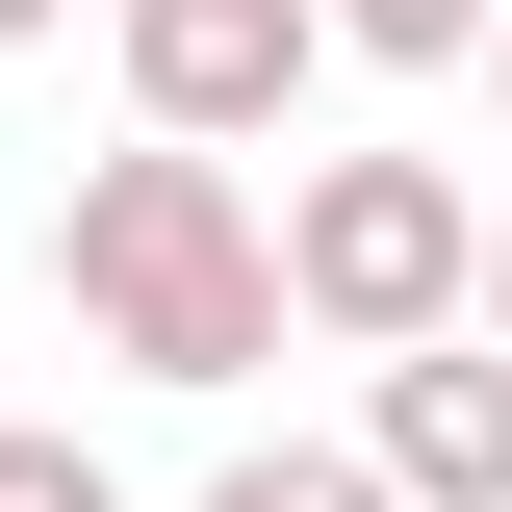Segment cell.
Instances as JSON below:
<instances>
[{
	"mask_svg": "<svg viewBox=\"0 0 512 512\" xmlns=\"http://www.w3.org/2000/svg\"><path fill=\"white\" fill-rule=\"evenodd\" d=\"M52 308L103 333L128 384H256V359H282V256H256V180H231V154H180V128L77 154V205H52Z\"/></svg>",
	"mask_w": 512,
	"mask_h": 512,
	"instance_id": "6da1fadb",
	"label": "cell"
},
{
	"mask_svg": "<svg viewBox=\"0 0 512 512\" xmlns=\"http://www.w3.org/2000/svg\"><path fill=\"white\" fill-rule=\"evenodd\" d=\"M256 256H282V333H333V359H410V333H461L487 180H461V154H308V180L256 205Z\"/></svg>",
	"mask_w": 512,
	"mask_h": 512,
	"instance_id": "7a4b0ae2",
	"label": "cell"
},
{
	"mask_svg": "<svg viewBox=\"0 0 512 512\" xmlns=\"http://www.w3.org/2000/svg\"><path fill=\"white\" fill-rule=\"evenodd\" d=\"M103 52H128V128H180V154H256V128H308L333 26H308V0H103Z\"/></svg>",
	"mask_w": 512,
	"mask_h": 512,
	"instance_id": "3957f363",
	"label": "cell"
},
{
	"mask_svg": "<svg viewBox=\"0 0 512 512\" xmlns=\"http://www.w3.org/2000/svg\"><path fill=\"white\" fill-rule=\"evenodd\" d=\"M359 461H384V512H512V359L487 333H410L384 410H359Z\"/></svg>",
	"mask_w": 512,
	"mask_h": 512,
	"instance_id": "277c9868",
	"label": "cell"
},
{
	"mask_svg": "<svg viewBox=\"0 0 512 512\" xmlns=\"http://www.w3.org/2000/svg\"><path fill=\"white\" fill-rule=\"evenodd\" d=\"M205 512H384V461H359V436H231Z\"/></svg>",
	"mask_w": 512,
	"mask_h": 512,
	"instance_id": "5b68a950",
	"label": "cell"
},
{
	"mask_svg": "<svg viewBox=\"0 0 512 512\" xmlns=\"http://www.w3.org/2000/svg\"><path fill=\"white\" fill-rule=\"evenodd\" d=\"M0 512H128V461L77 436V410H0Z\"/></svg>",
	"mask_w": 512,
	"mask_h": 512,
	"instance_id": "8992f818",
	"label": "cell"
},
{
	"mask_svg": "<svg viewBox=\"0 0 512 512\" xmlns=\"http://www.w3.org/2000/svg\"><path fill=\"white\" fill-rule=\"evenodd\" d=\"M308 26H333V52H384V77H461V52H487V0H308Z\"/></svg>",
	"mask_w": 512,
	"mask_h": 512,
	"instance_id": "52a82bcc",
	"label": "cell"
},
{
	"mask_svg": "<svg viewBox=\"0 0 512 512\" xmlns=\"http://www.w3.org/2000/svg\"><path fill=\"white\" fill-rule=\"evenodd\" d=\"M461 333H487V359H512V205H487V256H461Z\"/></svg>",
	"mask_w": 512,
	"mask_h": 512,
	"instance_id": "ba28073f",
	"label": "cell"
},
{
	"mask_svg": "<svg viewBox=\"0 0 512 512\" xmlns=\"http://www.w3.org/2000/svg\"><path fill=\"white\" fill-rule=\"evenodd\" d=\"M52 26H77V0H0V52H52Z\"/></svg>",
	"mask_w": 512,
	"mask_h": 512,
	"instance_id": "9c48e42d",
	"label": "cell"
},
{
	"mask_svg": "<svg viewBox=\"0 0 512 512\" xmlns=\"http://www.w3.org/2000/svg\"><path fill=\"white\" fill-rule=\"evenodd\" d=\"M487 103H512V0H487Z\"/></svg>",
	"mask_w": 512,
	"mask_h": 512,
	"instance_id": "30bf717a",
	"label": "cell"
}]
</instances>
